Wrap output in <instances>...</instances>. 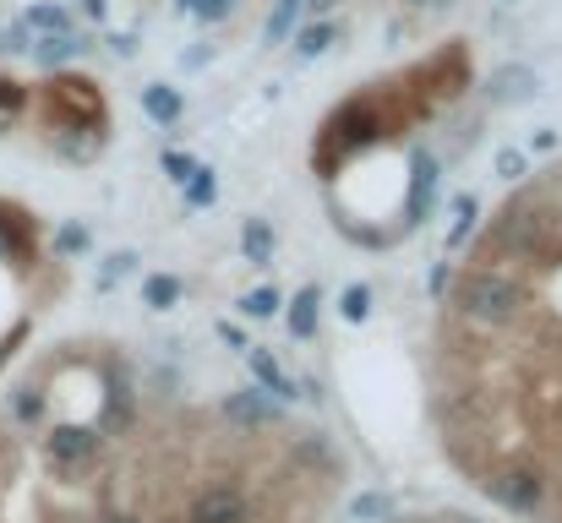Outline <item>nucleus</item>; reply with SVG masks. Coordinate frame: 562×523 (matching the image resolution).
<instances>
[{"label": "nucleus", "instance_id": "f257e3e1", "mask_svg": "<svg viewBox=\"0 0 562 523\" xmlns=\"http://www.w3.org/2000/svg\"><path fill=\"white\" fill-rule=\"evenodd\" d=\"M82 49H88V38H82V33H49V38H33V60H38L44 71H55V66L77 60Z\"/></svg>", "mask_w": 562, "mask_h": 523}, {"label": "nucleus", "instance_id": "f03ea898", "mask_svg": "<svg viewBox=\"0 0 562 523\" xmlns=\"http://www.w3.org/2000/svg\"><path fill=\"white\" fill-rule=\"evenodd\" d=\"M22 27L49 38V33H77V16H71L66 5H27V11H22Z\"/></svg>", "mask_w": 562, "mask_h": 523}, {"label": "nucleus", "instance_id": "7ed1b4c3", "mask_svg": "<svg viewBox=\"0 0 562 523\" xmlns=\"http://www.w3.org/2000/svg\"><path fill=\"white\" fill-rule=\"evenodd\" d=\"M143 110H148V121L176 126V121H181V93L165 88V82H154V88H143Z\"/></svg>", "mask_w": 562, "mask_h": 523}, {"label": "nucleus", "instance_id": "20e7f679", "mask_svg": "<svg viewBox=\"0 0 562 523\" xmlns=\"http://www.w3.org/2000/svg\"><path fill=\"white\" fill-rule=\"evenodd\" d=\"M301 16H306V0H279L273 16H268V27H262V38H268V44H284V38L301 27Z\"/></svg>", "mask_w": 562, "mask_h": 523}, {"label": "nucleus", "instance_id": "39448f33", "mask_svg": "<svg viewBox=\"0 0 562 523\" xmlns=\"http://www.w3.org/2000/svg\"><path fill=\"white\" fill-rule=\"evenodd\" d=\"M317 300H323L317 284H306V289L295 295V306H290V333H295V339H312V333H317Z\"/></svg>", "mask_w": 562, "mask_h": 523}, {"label": "nucleus", "instance_id": "423d86ee", "mask_svg": "<svg viewBox=\"0 0 562 523\" xmlns=\"http://www.w3.org/2000/svg\"><path fill=\"white\" fill-rule=\"evenodd\" d=\"M334 33H339L334 22H312V27H295V55H301V60H317V55H323V49L334 44Z\"/></svg>", "mask_w": 562, "mask_h": 523}, {"label": "nucleus", "instance_id": "0eeeda50", "mask_svg": "<svg viewBox=\"0 0 562 523\" xmlns=\"http://www.w3.org/2000/svg\"><path fill=\"white\" fill-rule=\"evenodd\" d=\"M240 246H246V257H251L257 268H268V262H273V229H268L262 218H251V224H246Z\"/></svg>", "mask_w": 562, "mask_h": 523}, {"label": "nucleus", "instance_id": "6e6552de", "mask_svg": "<svg viewBox=\"0 0 562 523\" xmlns=\"http://www.w3.org/2000/svg\"><path fill=\"white\" fill-rule=\"evenodd\" d=\"M251 371L262 376V387H268L273 398H295V382H290V376H284V371H279V365L262 354V349H251Z\"/></svg>", "mask_w": 562, "mask_h": 523}, {"label": "nucleus", "instance_id": "1a4fd4ad", "mask_svg": "<svg viewBox=\"0 0 562 523\" xmlns=\"http://www.w3.org/2000/svg\"><path fill=\"white\" fill-rule=\"evenodd\" d=\"M213 196H218V180H213V170L196 164V174L187 180V207H213Z\"/></svg>", "mask_w": 562, "mask_h": 523}, {"label": "nucleus", "instance_id": "9d476101", "mask_svg": "<svg viewBox=\"0 0 562 523\" xmlns=\"http://www.w3.org/2000/svg\"><path fill=\"white\" fill-rule=\"evenodd\" d=\"M143 300H148L154 311H165V306L181 300V284H176V278H148V284H143Z\"/></svg>", "mask_w": 562, "mask_h": 523}, {"label": "nucleus", "instance_id": "9b49d317", "mask_svg": "<svg viewBox=\"0 0 562 523\" xmlns=\"http://www.w3.org/2000/svg\"><path fill=\"white\" fill-rule=\"evenodd\" d=\"M530 93H536L530 71H503L497 77V99H530Z\"/></svg>", "mask_w": 562, "mask_h": 523}, {"label": "nucleus", "instance_id": "f8f14e48", "mask_svg": "<svg viewBox=\"0 0 562 523\" xmlns=\"http://www.w3.org/2000/svg\"><path fill=\"white\" fill-rule=\"evenodd\" d=\"M0 55H33V33H27L22 22L0 27Z\"/></svg>", "mask_w": 562, "mask_h": 523}, {"label": "nucleus", "instance_id": "ddd939ff", "mask_svg": "<svg viewBox=\"0 0 562 523\" xmlns=\"http://www.w3.org/2000/svg\"><path fill=\"white\" fill-rule=\"evenodd\" d=\"M22 104H27V88H22V82H11V77L0 71V126H5V115H16Z\"/></svg>", "mask_w": 562, "mask_h": 523}, {"label": "nucleus", "instance_id": "4468645a", "mask_svg": "<svg viewBox=\"0 0 562 523\" xmlns=\"http://www.w3.org/2000/svg\"><path fill=\"white\" fill-rule=\"evenodd\" d=\"M279 311V289H257L246 295V317H273Z\"/></svg>", "mask_w": 562, "mask_h": 523}, {"label": "nucleus", "instance_id": "2eb2a0df", "mask_svg": "<svg viewBox=\"0 0 562 523\" xmlns=\"http://www.w3.org/2000/svg\"><path fill=\"white\" fill-rule=\"evenodd\" d=\"M367 306H372V289H367V284H356V289L345 295V317H350V322H361V317H367Z\"/></svg>", "mask_w": 562, "mask_h": 523}, {"label": "nucleus", "instance_id": "dca6fc26", "mask_svg": "<svg viewBox=\"0 0 562 523\" xmlns=\"http://www.w3.org/2000/svg\"><path fill=\"white\" fill-rule=\"evenodd\" d=\"M497 174H503V180H525V154H519V148H503V154H497Z\"/></svg>", "mask_w": 562, "mask_h": 523}, {"label": "nucleus", "instance_id": "f3484780", "mask_svg": "<svg viewBox=\"0 0 562 523\" xmlns=\"http://www.w3.org/2000/svg\"><path fill=\"white\" fill-rule=\"evenodd\" d=\"M165 170H170V180H181V185H187L191 174H196V164H191L187 154H165Z\"/></svg>", "mask_w": 562, "mask_h": 523}, {"label": "nucleus", "instance_id": "a211bd4d", "mask_svg": "<svg viewBox=\"0 0 562 523\" xmlns=\"http://www.w3.org/2000/svg\"><path fill=\"white\" fill-rule=\"evenodd\" d=\"M60 251H88V229H60Z\"/></svg>", "mask_w": 562, "mask_h": 523}, {"label": "nucleus", "instance_id": "6ab92c4d", "mask_svg": "<svg viewBox=\"0 0 562 523\" xmlns=\"http://www.w3.org/2000/svg\"><path fill=\"white\" fill-rule=\"evenodd\" d=\"M334 5H339V0H306V11H317V16H328Z\"/></svg>", "mask_w": 562, "mask_h": 523}, {"label": "nucleus", "instance_id": "aec40b11", "mask_svg": "<svg viewBox=\"0 0 562 523\" xmlns=\"http://www.w3.org/2000/svg\"><path fill=\"white\" fill-rule=\"evenodd\" d=\"M82 11H88V16H104V0H82Z\"/></svg>", "mask_w": 562, "mask_h": 523}, {"label": "nucleus", "instance_id": "412c9836", "mask_svg": "<svg viewBox=\"0 0 562 523\" xmlns=\"http://www.w3.org/2000/svg\"><path fill=\"white\" fill-rule=\"evenodd\" d=\"M409 5H426V0H409Z\"/></svg>", "mask_w": 562, "mask_h": 523}, {"label": "nucleus", "instance_id": "4be33fe9", "mask_svg": "<svg viewBox=\"0 0 562 523\" xmlns=\"http://www.w3.org/2000/svg\"><path fill=\"white\" fill-rule=\"evenodd\" d=\"M431 5H448V0H431Z\"/></svg>", "mask_w": 562, "mask_h": 523}, {"label": "nucleus", "instance_id": "5701e85b", "mask_svg": "<svg viewBox=\"0 0 562 523\" xmlns=\"http://www.w3.org/2000/svg\"><path fill=\"white\" fill-rule=\"evenodd\" d=\"M503 5H508V0H503Z\"/></svg>", "mask_w": 562, "mask_h": 523}]
</instances>
